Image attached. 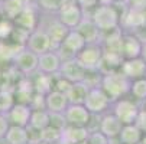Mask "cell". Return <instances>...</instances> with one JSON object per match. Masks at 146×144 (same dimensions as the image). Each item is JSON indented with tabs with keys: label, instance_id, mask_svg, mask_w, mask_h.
I'll list each match as a JSON object with an SVG mask.
<instances>
[{
	"label": "cell",
	"instance_id": "cell-25",
	"mask_svg": "<svg viewBox=\"0 0 146 144\" xmlns=\"http://www.w3.org/2000/svg\"><path fill=\"white\" fill-rule=\"evenodd\" d=\"M88 88L90 87L86 84L84 81L82 82H72L71 87L68 88V91L65 92V95L68 98V102L70 104H82L86 95H87Z\"/></svg>",
	"mask_w": 146,
	"mask_h": 144
},
{
	"label": "cell",
	"instance_id": "cell-10",
	"mask_svg": "<svg viewBox=\"0 0 146 144\" xmlns=\"http://www.w3.org/2000/svg\"><path fill=\"white\" fill-rule=\"evenodd\" d=\"M13 23H15V26H19V28L31 32V30L36 29L40 23V10L36 7L35 3L26 5L22 9V12L13 19Z\"/></svg>",
	"mask_w": 146,
	"mask_h": 144
},
{
	"label": "cell",
	"instance_id": "cell-39",
	"mask_svg": "<svg viewBox=\"0 0 146 144\" xmlns=\"http://www.w3.org/2000/svg\"><path fill=\"white\" fill-rule=\"evenodd\" d=\"M29 105H31L32 110H46V107H45V95L35 92L32 95V99L29 102Z\"/></svg>",
	"mask_w": 146,
	"mask_h": 144
},
{
	"label": "cell",
	"instance_id": "cell-5",
	"mask_svg": "<svg viewBox=\"0 0 146 144\" xmlns=\"http://www.w3.org/2000/svg\"><path fill=\"white\" fill-rule=\"evenodd\" d=\"M13 68L25 76H32L38 72V55L28 48H22L12 58Z\"/></svg>",
	"mask_w": 146,
	"mask_h": 144
},
{
	"label": "cell",
	"instance_id": "cell-30",
	"mask_svg": "<svg viewBox=\"0 0 146 144\" xmlns=\"http://www.w3.org/2000/svg\"><path fill=\"white\" fill-rule=\"evenodd\" d=\"M129 94L132 95V98L136 102H143L145 104V101H146V78H139V79L132 81Z\"/></svg>",
	"mask_w": 146,
	"mask_h": 144
},
{
	"label": "cell",
	"instance_id": "cell-2",
	"mask_svg": "<svg viewBox=\"0 0 146 144\" xmlns=\"http://www.w3.org/2000/svg\"><path fill=\"white\" fill-rule=\"evenodd\" d=\"M90 17L101 33L120 28V12L117 10L116 5L113 6L97 5L90 12Z\"/></svg>",
	"mask_w": 146,
	"mask_h": 144
},
{
	"label": "cell",
	"instance_id": "cell-18",
	"mask_svg": "<svg viewBox=\"0 0 146 144\" xmlns=\"http://www.w3.org/2000/svg\"><path fill=\"white\" fill-rule=\"evenodd\" d=\"M121 127H123L121 121L113 112H104V114H101L100 121H98V130L104 135H107L110 140H116L117 138Z\"/></svg>",
	"mask_w": 146,
	"mask_h": 144
},
{
	"label": "cell",
	"instance_id": "cell-20",
	"mask_svg": "<svg viewBox=\"0 0 146 144\" xmlns=\"http://www.w3.org/2000/svg\"><path fill=\"white\" fill-rule=\"evenodd\" d=\"M16 102H23V104H29L32 95L35 94L33 89V82L31 79V76H25L22 75L20 78H17L16 81V88L13 91Z\"/></svg>",
	"mask_w": 146,
	"mask_h": 144
},
{
	"label": "cell",
	"instance_id": "cell-35",
	"mask_svg": "<svg viewBox=\"0 0 146 144\" xmlns=\"http://www.w3.org/2000/svg\"><path fill=\"white\" fill-rule=\"evenodd\" d=\"M13 29H15L13 20H9L6 17H0V40H9Z\"/></svg>",
	"mask_w": 146,
	"mask_h": 144
},
{
	"label": "cell",
	"instance_id": "cell-1",
	"mask_svg": "<svg viewBox=\"0 0 146 144\" xmlns=\"http://www.w3.org/2000/svg\"><path fill=\"white\" fill-rule=\"evenodd\" d=\"M130 85H132V81L126 75H123L119 69L101 72L100 87L109 95L111 102L127 95L130 91Z\"/></svg>",
	"mask_w": 146,
	"mask_h": 144
},
{
	"label": "cell",
	"instance_id": "cell-26",
	"mask_svg": "<svg viewBox=\"0 0 146 144\" xmlns=\"http://www.w3.org/2000/svg\"><path fill=\"white\" fill-rule=\"evenodd\" d=\"M54 81H55V75H48V74H42V72H36V76L32 79L35 92L46 95L49 91L54 89Z\"/></svg>",
	"mask_w": 146,
	"mask_h": 144
},
{
	"label": "cell",
	"instance_id": "cell-16",
	"mask_svg": "<svg viewBox=\"0 0 146 144\" xmlns=\"http://www.w3.org/2000/svg\"><path fill=\"white\" fill-rule=\"evenodd\" d=\"M54 16H55V14H54ZM39 26H40V28H44L45 32L48 33V36H49V39H51V45H52V49H54V51H56V49L59 48L61 42L64 40L65 35H67L68 30H70L67 26H64V25H62L59 20L56 19V16H55L52 20H49L46 25H40V23H39Z\"/></svg>",
	"mask_w": 146,
	"mask_h": 144
},
{
	"label": "cell",
	"instance_id": "cell-32",
	"mask_svg": "<svg viewBox=\"0 0 146 144\" xmlns=\"http://www.w3.org/2000/svg\"><path fill=\"white\" fill-rule=\"evenodd\" d=\"M29 30L26 29H22V28H19V26H15L9 40L16 45V46H20V48H26V42H28V37H29Z\"/></svg>",
	"mask_w": 146,
	"mask_h": 144
},
{
	"label": "cell",
	"instance_id": "cell-29",
	"mask_svg": "<svg viewBox=\"0 0 146 144\" xmlns=\"http://www.w3.org/2000/svg\"><path fill=\"white\" fill-rule=\"evenodd\" d=\"M28 126L36 130H44L45 127H48L49 126V111L48 110H32Z\"/></svg>",
	"mask_w": 146,
	"mask_h": 144
},
{
	"label": "cell",
	"instance_id": "cell-54",
	"mask_svg": "<svg viewBox=\"0 0 146 144\" xmlns=\"http://www.w3.org/2000/svg\"><path fill=\"white\" fill-rule=\"evenodd\" d=\"M145 104H146V101H145Z\"/></svg>",
	"mask_w": 146,
	"mask_h": 144
},
{
	"label": "cell",
	"instance_id": "cell-6",
	"mask_svg": "<svg viewBox=\"0 0 146 144\" xmlns=\"http://www.w3.org/2000/svg\"><path fill=\"white\" fill-rule=\"evenodd\" d=\"M78 62L87 71H101V59H103V48L100 43H87L77 56Z\"/></svg>",
	"mask_w": 146,
	"mask_h": 144
},
{
	"label": "cell",
	"instance_id": "cell-42",
	"mask_svg": "<svg viewBox=\"0 0 146 144\" xmlns=\"http://www.w3.org/2000/svg\"><path fill=\"white\" fill-rule=\"evenodd\" d=\"M9 127H10V122H9V120H7L6 114L0 112V140L5 138V135H6V133H7Z\"/></svg>",
	"mask_w": 146,
	"mask_h": 144
},
{
	"label": "cell",
	"instance_id": "cell-9",
	"mask_svg": "<svg viewBox=\"0 0 146 144\" xmlns=\"http://www.w3.org/2000/svg\"><path fill=\"white\" fill-rule=\"evenodd\" d=\"M56 75L70 82H82L87 76V69L78 62L77 58H71V59L62 60Z\"/></svg>",
	"mask_w": 146,
	"mask_h": 144
},
{
	"label": "cell",
	"instance_id": "cell-43",
	"mask_svg": "<svg viewBox=\"0 0 146 144\" xmlns=\"http://www.w3.org/2000/svg\"><path fill=\"white\" fill-rule=\"evenodd\" d=\"M126 6H127L129 9L146 12V0H127Z\"/></svg>",
	"mask_w": 146,
	"mask_h": 144
},
{
	"label": "cell",
	"instance_id": "cell-7",
	"mask_svg": "<svg viewBox=\"0 0 146 144\" xmlns=\"http://www.w3.org/2000/svg\"><path fill=\"white\" fill-rule=\"evenodd\" d=\"M137 102L127 98H119L111 102V112L121 121V124H133L139 111Z\"/></svg>",
	"mask_w": 146,
	"mask_h": 144
},
{
	"label": "cell",
	"instance_id": "cell-50",
	"mask_svg": "<svg viewBox=\"0 0 146 144\" xmlns=\"http://www.w3.org/2000/svg\"><path fill=\"white\" fill-rule=\"evenodd\" d=\"M33 144H48V143H45V141H38V143H33Z\"/></svg>",
	"mask_w": 146,
	"mask_h": 144
},
{
	"label": "cell",
	"instance_id": "cell-51",
	"mask_svg": "<svg viewBox=\"0 0 146 144\" xmlns=\"http://www.w3.org/2000/svg\"><path fill=\"white\" fill-rule=\"evenodd\" d=\"M145 78H146V71H145Z\"/></svg>",
	"mask_w": 146,
	"mask_h": 144
},
{
	"label": "cell",
	"instance_id": "cell-23",
	"mask_svg": "<svg viewBox=\"0 0 146 144\" xmlns=\"http://www.w3.org/2000/svg\"><path fill=\"white\" fill-rule=\"evenodd\" d=\"M68 104L67 95L61 91L52 89L45 95V107L49 112H64Z\"/></svg>",
	"mask_w": 146,
	"mask_h": 144
},
{
	"label": "cell",
	"instance_id": "cell-12",
	"mask_svg": "<svg viewBox=\"0 0 146 144\" xmlns=\"http://www.w3.org/2000/svg\"><path fill=\"white\" fill-rule=\"evenodd\" d=\"M64 117L67 124L80 127H87L91 120V114L82 104H68V107L64 111Z\"/></svg>",
	"mask_w": 146,
	"mask_h": 144
},
{
	"label": "cell",
	"instance_id": "cell-21",
	"mask_svg": "<svg viewBox=\"0 0 146 144\" xmlns=\"http://www.w3.org/2000/svg\"><path fill=\"white\" fill-rule=\"evenodd\" d=\"M87 135H88V128L87 127L67 124L61 130V140H59L58 144H77L82 140H86Z\"/></svg>",
	"mask_w": 146,
	"mask_h": 144
},
{
	"label": "cell",
	"instance_id": "cell-22",
	"mask_svg": "<svg viewBox=\"0 0 146 144\" xmlns=\"http://www.w3.org/2000/svg\"><path fill=\"white\" fill-rule=\"evenodd\" d=\"M77 30L82 35V37L86 39V43H100V40H101V32L94 25V22L91 20L90 14L82 17L80 25L77 26Z\"/></svg>",
	"mask_w": 146,
	"mask_h": 144
},
{
	"label": "cell",
	"instance_id": "cell-14",
	"mask_svg": "<svg viewBox=\"0 0 146 144\" xmlns=\"http://www.w3.org/2000/svg\"><path fill=\"white\" fill-rule=\"evenodd\" d=\"M143 25H146V12L129 9L126 6V10L120 14V29H130L135 33Z\"/></svg>",
	"mask_w": 146,
	"mask_h": 144
},
{
	"label": "cell",
	"instance_id": "cell-31",
	"mask_svg": "<svg viewBox=\"0 0 146 144\" xmlns=\"http://www.w3.org/2000/svg\"><path fill=\"white\" fill-rule=\"evenodd\" d=\"M62 3H64V0H36L35 2L40 13H48V14H55L62 6Z\"/></svg>",
	"mask_w": 146,
	"mask_h": 144
},
{
	"label": "cell",
	"instance_id": "cell-45",
	"mask_svg": "<svg viewBox=\"0 0 146 144\" xmlns=\"http://www.w3.org/2000/svg\"><path fill=\"white\" fill-rule=\"evenodd\" d=\"M140 56L146 60V42H143V48H142V55Z\"/></svg>",
	"mask_w": 146,
	"mask_h": 144
},
{
	"label": "cell",
	"instance_id": "cell-41",
	"mask_svg": "<svg viewBox=\"0 0 146 144\" xmlns=\"http://www.w3.org/2000/svg\"><path fill=\"white\" fill-rule=\"evenodd\" d=\"M75 3L84 12H91L98 5V0H75Z\"/></svg>",
	"mask_w": 146,
	"mask_h": 144
},
{
	"label": "cell",
	"instance_id": "cell-11",
	"mask_svg": "<svg viewBox=\"0 0 146 144\" xmlns=\"http://www.w3.org/2000/svg\"><path fill=\"white\" fill-rule=\"evenodd\" d=\"M26 48L29 51L35 52L36 55H40V53L48 52V51L52 49L51 39H49V36H48V33L45 32L44 28L38 26L36 29L31 30L28 42H26Z\"/></svg>",
	"mask_w": 146,
	"mask_h": 144
},
{
	"label": "cell",
	"instance_id": "cell-37",
	"mask_svg": "<svg viewBox=\"0 0 146 144\" xmlns=\"http://www.w3.org/2000/svg\"><path fill=\"white\" fill-rule=\"evenodd\" d=\"M49 126L62 130L67 126V121L64 117V112H49Z\"/></svg>",
	"mask_w": 146,
	"mask_h": 144
},
{
	"label": "cell",
	"instance_id": "cell-53",
	"mask_svg": "<svg viewBox=\"0 0 146 144\" xmlns=\"http://www.w3.org/2000/svg\"><path fill=\"white\" fill-rule=\"evenodd\" d=\"M0 17H2V14H0Z\"/></svg>",
	"mask_w": 146,
	"mask_h": 144
},
{
	"label": "cell",
	"instance_id": "cell-36",
	"mask_svg": "<svg viewBox=\"0 0 146 144\" xmlns=\"http://www.w3.org/2000/svg\"><path fill=\"white\" fill-rule=\"evenodd\" d=\"M87 141L90 144H110V138L107 135H104L100 130H93L88 131Z\"/></svg>",
	"mask_w": 146,
	"mask_h": 144
},
{
	"label": "cell",
	"instance_id": "cell-38",
	"mask_svg": "<svg viewBox=\"0 0 146 144\" xmlns=\"http://www.w3.org/2000/svg\"><path fill=\"white\" fill-rule=\"evenodd\" d=\"M133 124H135L143 134H146V107L139 108L137 115H136V118H135V122H133Z\"/></svg>",
	"mask_w": 146,
	"mask_h": 144
},
{
	"label": "cell",
	"instance_id": "cell-48",
	"mask_svg": "<svg viewBox=\"0 0 146 144\" xmlns=\"http://www.w3.org/2000/svg\"><path fill=\"white\" fill-rule=\"evenodd\" d=\"M77 144H90V143H88L87 138H86V140H82V141H80V143H77Z\"/></svg>",
	"mask_w": 146,
	"mask_h": 144
},
{
	"label": "cell",
	"instance_id": "cell-8",
	"mask_svg": "<svg viewBox=\"0 0 146 144\" xmlns=\"http://www.w3.org/2000/svg\"><path fill=\"white\" fill-rule=\"evenodd\" d=\"M87 43H86V39L82 37V35L77 30V29H70L68 33L65 35L64 40L61 42L59 48L56 49L58 53H62L65 52V56H62V60L65 59H71V58H75L77 53L84 48Z\"/></svg>",
	"mask_w": 146,
	"mask_h": 144
},
{
	"label": "cell",
	"instance_id": "cell-27",
	"mask_svg": "<svg viewBox=\"0 0 146 144\" xmlns=\"http://www.w3.org/2000/svg\"><path fill=\"white\" fill-rule=\"evenodd\" d=\"M5 141L7 144H29L28 128L10 124V127H9L6 135H5Z\"/></svg>",
	"mask_w": 146,
	"mask_h": 144
},
{
	"label": "cell",
	"instance_id": "cell-17",
	"mask_svg": "<svg viewBox=\"0 0 146 144\" xmlns=\"http://www.w3.org/2000/svg\"><path fill=\"white\" fill-rule=\"evenodd\" d=\"M32 108L29 104H23V102H15V105L6 112V117L12 126H20L26 127L29 124Z\"/></svg>",
	"mask_w": 146,
	"mask_h": 144
},
{
	"label": "cell",
	"instance_id": "cell-52",
	"mask_svg": "<svg viewBox=\"0 0 146 144\" xmlns=\"http://www.w3.org/2000/svg\"><path fill=\"white\" fill-rule=\"evenodd\" d=\"M0 2H5V0H0Z\"/></svg>",
	"mask_w": 146,
	"mask_h": 144
},
{
	"label": "cell",
	"instance_id": "cell-49",
	"mask_svg": "<svg viewBox=\"0 0 146 144\" xmlns=\"http://www.w3.org/2000/svg\"><path fill=\"white\" fill-rule=\"evenodd\" d=\"M116 2H117V3H126L127 0H116Z\"/></svg>",
	"mask_w": 146,
	"mask_h": 144
},
{
	"label": "cell",
	"instance_id": "cell-28",
	"mask_svg": "<svg viewBox=\"0 0 146 144\" xmlns=\"http://www.w3.org/2000/svg\"><path fill=\"white\" fill-rule=\"evenodd\" d=\"M25 6L26 3H23L22 0H5V2H0V14L2 17L13 20Z\"/></svg>",
	"mask_w": 146,
	"mask_h": 144
},
{
	"label": "cell",
	"instance_id": "cell-40",
	"mask_svg": "<svg viewBox=\"0 0 146 144\" xmlns=\"http://www.w3.org/2000/svg\"><path fill=\"white\" fill-rule=\"evenodd\" d=\"M71 84H72V82H70V81H67V79H64V78L58 76V79L54 81V89L61 91V92L65 94V92L68 91V88L71 87Z\"/></svg>",
	"mask_w": 146,
	"mask_h": 144
},
{
	"label": "cell",
	"instance_id": "cell-34",
	"mask_svg": "<svg viewBox=\"0 0 146 144\" xmlns=\"http://www.w3.org/2000/svg\"><path fill=\"white\" fill-rule=\"evenodd\" d=\"M59 140H61V130L59 128L48 126L44 130H40V141H45L48 144H58Z\"/></svg>",
	"mask_w": 146,
	"mask_h": 144
},
{
	"label": "cell",
	"instance_id": "cell-44",
	"mask_svg": "<svg viewBox=\"0 0 146 144\" xmlns=\"http://www.w3.org/2000/svg\"><path fill=\"white\" fill-rule=\"evenodd\" d=\"M116 3H117L116 0H98V5H101V6H113Z\"/></svg>",
	"mask_w": 146,
	"mask_h": 144
},
{
	"label": "cell",
	"instance_id": "cell-47",
	"mask_svg": "<svg viewBox=\"0 0 146 144\" xmlns=\"http://www.w3.org/2000/svg\"><path fill=\"white\" fill-rule=\"evenodd\" d=\"M23 3H26V5H32V3H35L36 0H22Z\"/></svg>",
	"mask_w": 146,
	"mask_h": 144
},
{
	"label": "cell",
	"instance_id": "cell-3",
	"mask_svg": "<svg viewBox=\"0 0 146 144\" xmlns=\"http://www.w3.org/2000/svg\"><path fill=\"white\" fill-rule=\"evenodd\" d=\"M90 114L93 115H101L104 112H107L109 108L111 107V99L109 98V95L103 91V88L100 85L97 87H90L87 91V95L82 102Z\"/></svg>",
	"mask_w": 146,
	"mask_h": 144
},
{
	"label": "cell",
	"instance_id": "cell-13",
	"mask_svg": "<svg viewBox=\"0 0 146 144\" xmlns=\"http://www.w3.org/2000/svg\"><path fill=\"white\" fill-rule=\"evenodd\" d=\"M62 59L59 58L58 52L51 49L48 52H44L38 55V72L48 74V75H56L59 71Z\"/></svg>",
	"mask_w": 146,
	"mask_h": 144
},
{
	"label": "cell",
	"instance_id": "cell-4",
	"mask_svg": "<svg viewBox=\"0 0 146 144\" xmlns=\"http://www.w3.org/2000/svg\"><path fill=\"white\" fill-rule=\"evenodd\" d=\"M55 16L68 29H77L82 17L86 16V12L75 3V0H64V3L55 13Z\"/></svg>",
	"mask_w": 146,
	"mask_h": 144
},
{
	"label": "cell",
	"instance_id": "cell-46",
	"mask_svg": "<svg viewBox=\"0 0 146 144\" xmlns=\"http://www.w3.org/2000/svg\"><path fill=\"white\" fill-rule=\"evenodd\" d=\"M137 144H146V134L142 135V138H140V141H139Z\"/></svg>",
	"mask_w": 146,
	"mask_h": 144
},
{
	"label": "cell",
	"instance_id": "cell-24",
	"mask_svg": "<svg viewBox=\"0 0 146 144\" xmlns=\"http://www.w3.org/2000/svg\"><path fill=\"white\" fill-rule=\"evenodd\" d=\"M142 135L143 133L135 124H123L116 140L119 141V144H137Z\"/></svg>",
	"mask_w": 146,
	"mask_h": 144
},
{
	"label": "cell",
	"instance_id": "cell-15",
	"mask_svg": "<svg viewBox=\"0 0 146 144\" xmlns=\"http://www.w3.org/2000/svg\"><path fill=\"white\" fill-rule=\"evenodd\" d=\"M119 71L123 75H126L130 81H135V79H139V78H145L146 60L142 56L130 58V59H123Z\"/></svg>",
	"mask_w": 146,
	"mask_h": 144
},
{
	"label": "cell",
	"instance_id": "cell-33",
	"mask_svg": "<svg viewBox=\"0 0 146 144\" xmlns=\"http://www.w3.org/2000/svg\"><path fill=\"white\" fill-rule=\"evenodd\" d=\"M16 102L15 94L12 89H0V112L6 114Z\"/></svg>",
	"mask_w": 146,
	"mask_h": 144
},
{
	"label": "cell",
	"instance_id": "cell-19",
	"mask_svg": "<svg viewBox=\"0 0 146 144\" xmlns=\"http://www.w3.org/2000/svg\"><path fill=\"white\" fill-rule=\"evenodd\" d=\"M143 42L135 33H123V43H121V55L124 59L139 58L142 55Z\"/></svg>",
	"mask_w": 146,
	"mask_h": 144
}]
</instances>
